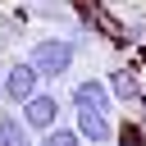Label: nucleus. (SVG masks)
I'll return each mask as SVG.
<instances>
[{
	"label": "nucleus",
	"mask_w": 146,
	"mask_h": 146,
	"mask_svg": "<svg viewBox=\"0 0 146 146\" xmlns=\"http://www.w3.org/2000/svg\"><path fill=\"white\" fill-rule=\"evenodd\" d=\"M78 50H82V46H78L73 36H36L23 59H27L41 78H68L73 64H78Z\"/></svg>",
	"instance_id": "nucleus-1"
},
{
	"label": "nucleus",
	"mask_w": 146,
	"mask_h": 146,
	"mask_svg": "<svg viewBox=\"0 0 146 146\" xmlns=\"http://www.w3.org/2000/svg\"><path fill=\"white\" fill-rule=\"evenodd\" d=\"M0 91H5V100H14V105H23L32 91H41V73L27 64V59H14L5 73H0Z\"/></svg>",
	"instance_id": "nucleus-2"
},
{
	"label": "nucleus",
	"mask_w": 146,
	"mask_h": 146,
	"mask_svg": "<svg viewBox=\"0 0 146 146\" xmlns=\"http://www.w3.org/2000/svg\"><path fill=\"white\" fill-rule=\"evenodd\" d=\"M23 128L27 132H46V128H55L59 123V100L50 96V91H32L27 100H23Z\"/></svg>",
	"instance_id": "nucleus-3"
},
{
	"label": "nucleus",
	"mask_w": 146,
	"mask_h": 146,
	"mask_svg": "<svg viewBox=\"0 0 146 146\" xmlns=\"http://www.w3.org/2000/svg\"><path fill=\"white\" fill-rule=\"evenodd\" d=\"M68 105H73V110H105V114H114V96H110L105 78H82V82L68 91Z\"/></svg>",
	"instance_id": "nucleus-4"
},
{
	"label": "nucleus",
	"mask_w": 146,
	"mask_h": 146,
	"mask_svg": "<svg viewBox=\"0 0 146 146\" xmlns=\"http://www.w3.org/2000/svg\"><path fill=\"white\" fill-rule=\"evenodd\" d=\"M73 114H78V137L82 141L105 146L114 137V114H105V110H73Z\"/></svg>",
	"instance_id": "nucleus-5"
},
{
	"label": "nucleus",
	"mask_w": 146,
	"mask_h": 146,
	"mask_svg": "<svg viewBox=\"0 0 146 146\" xmlns=\"http://www.w3.org/2000/svg\"><path fill=\"white\" fill-rule=\"evenodd\" d=\"M105 87H110V96H114V100H141V82H137V73H132V68H110Z\"/></svg>",
	"instance_id": "nucleus-6"
},
{
	"label": "nucleus",
	"mask_w": 146,
	"mask_h": 146,
	"mask_svg": "<svg viewBox=\"0 0 146 146\" xmlns=\"http://www.w3.org/2000/svg\"><path fill=\"white\" fill-rule=\"evenodd\" d=\"M0 146H32V132H27L23 119L9 114V110H0Z\"/></svg>",
	"instance_id": "nucleus-7"
},
{
	"label": "nucleus",
	"mask_w": 146,
	"mask_h": 146,
	"mask_svg": "<svg viewBox=\"0 0 146 146\" xmlns=\"http://www.w3.org/2000/svg\"><path fill=\"white\" fill-rule=\"evenodd\" d=\"M41 146H82V137H78V128H46L41 132Z\"/></svg>",
	"instance_id": "nucleus-8"
}]
</instances>
